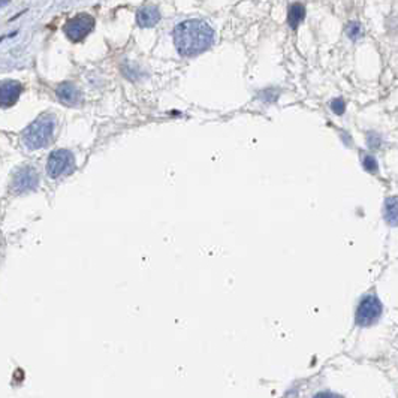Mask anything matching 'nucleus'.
I'll return each instance as SVG.
<instances>
[{"mask_svg": "<svg viewBox=\"0 0 398 398\" xmlns=\"http://www.w3.org/2000/svg\"><path fill=\"white\" fill-rule=\"evenodd\" d=\"M174 44L184 57H193L208 49L214 42V30L202 20H187L175 26Z\"/></svg>", "mask_w": 398, "mask_h": 398, "instance_id": "nucleus-1", "label": "nucleus"}, {"mask_svg": "<svg viewBox=\"0 0 398 398\" xmlns=\"http://www.w3.org/2000/svg\"><path fill=\"white\" fill-rule=\"evenodd\" d=\"M57 127V118L51 112L41 114L21 132V145L27 151L45 148L53 144Z\"/></svg>", "mask_w": 398, "mask_h": 398, "instance_id": "nucleus-2", "label": "nucleus"}, {"mask_svg": "<svg viewBox=\"0 0 398 398\" xmlns=\"http://www.w3.org/2000/svg\"><path fill=\"white\" fill-rule=\"evenodd\" d=\"M75 154L71 150H54L47 160V174L49 178L59 180L66 175H71L75 171Z\"/></svg>", "mask_w": 398, "mask_h": 398, "instance_id": "nucleus-3", "label": "nucleus"}, {"mask_svg": "<svg viewBox=\"0 0 398 398\" xmlns=\"http://www.w3.org/2000/svg\"><path fill=\"white\" fill-rule=\"evenodd\" d=\"M39 187V174L38 169L30 165L20 166L14 172L11 181V192L15 195H23L36 190Z\"/></svg>", "mask_w": 398, "mask_h": 398, "instance_id": "nucleus-4", "label": "nucleus"}, {"mask_svg": "<svg viewBox=\"0 0 398 398\" xmlns=\"http://www.w3.org/2000/svg\"><path fill=\"white\" fill-rule=\"evenodd\" d=\"M93 27H95L93 16L89 14H80L66 23L64 33L72 42H80L93 30Z\"/></svg>", "mask_w": 398, "mask_h": 398, "instance_id": "nucleus-5", "label": "nucleus"}, {"mask_svg": "<svg viewBox=\"0 0 398 398\" xmlns=\"http://www.w3.org/2000/svg\"><path fill=\"white\" fill-rule=\"evenodd\" d=\"M382 302L376 297L368 295L361 301L358 310H356V323L359 326H370L376 323L382 315Z\"/></svg>", "mask_w": 398, "mask_h": 398, "instance_id": "nucleus-6", "label": "nucleus"}, {"mask_svg": "<svg viewBox=\"0 0 398 398\" xmlns=\"http://www.w3.org/2000/svg\"><path fill=\"white\" fill-rule=\"evenodd\" d=\"M56 95L59 100L63 102L67 107H78L82 100V95L80 89L72 82H62L56 90Z\"/></svg>", "mask_w": 398, "mask_h": 398, "instance_id": "nucleus-7", "label": "nucleus"}, {"mask_svg": "<svg viewBox=\"0 0 398 398\" xmlns=\"http://www.w3.org/2000/svg\"><path fill=\"white\" fill-rule=\"evenodd\" d=\"M23 92V85L18 81H3L0 87V103L3 108H9L18 100Z\"/></svg>", "mask_w": 398, "mask_h": 398, "instance_id": "nucleus-8", "label": "nucleus"}, {"mask_svg": "<svg viewBox=\"0 0 398 398\" xmlns=\"http://www.w3.org/2000/svg\"><path fill=\"white\" fill-rule=\"evenodd\" d=\"M160 21V12L156 6H144L136 14V23L140 27H153Z\"/></svg>", "mask_w": 398, "mask_h": 398, "instance_id": "nucleus-9", "label": "nucleus"}, {"mask_svg": "<svg viewBox=\"0 0 398 398\" xmlns=\"http://www.w3.org/2000/svg\"><path fill=\"white\" fill-rule=\"evenodd\" d=\"M383 216L388 224L398 226V196H391L385 201Z\"/></svg>", "mask_w": 398, "mask_h": 398, "instance_id": "nucleus-10", "label": "nucleus"}, {"mask_svg": "<svg viewBox=\"0 0 398 398\" xmlns=\"http://www.w3.org/2000/svg\"><path fill=\"white\" fill-rule=\"evenodd\" d=\"M305 16V9L301 3H293L289 8L287 12V24L290 26V29H297Z\"/></svg>", "mask_w": 398, "mask_h": 398, "instance_id": "nucleus-11", "label": "nucleus"}, {"mask_svg": "<svg viewBox=\"0 0 398 398\" xmlns=\"http://www.w3.org/2000/svg\"><path fill=\"white\" fill-rule=\"evenodd\" d=\"M346 33L350 39H358L361 36V26L358 23H349L348 27H346Z\"/></svg>", "mask_w": 398, "mask_h": 398, "instance_id": "nucleus-12", "label": "nucleus"}, {"mask_svg": "<svg viewBox=\"0 0 398 398\" xmlns=\"http://www.w3.org/2000/svg\"><path fill=\"white\" fill-rule=\"evenodd\" d=\"M362 165H364V169L371 172V174H374V172H377V160L373 158V156H366L364 160H362Z\"/></svg>", "mask_w": 398, "mask_h": 398, "instance_id": "nucleus-13", "label": "nucleus"}, {"mask_svg": "<svg viewBox=\"0 0 398 398\" xmlns=\"http://www.w3.org/2000/svg\"><path fill=\"white\" fill-rule=\"evenodd\" d=\"M331 108H333V111H334L335 114L341 115V114L344 112V110H346V103H344L343 99H334L333 103H331Z\"/></svg>", "mask_w": 398, "mask_h": 398, "instance_id": "nucleus-14", "label": "nucleus"}, {"mask_svg": "<svg viewBox=\"0 0 398 398\" xmlns=\"http://www.w3.org/2000/svg\"><path fill=\"white\" fill-rule=\"evenodd\" d=\"M8 3V0H2V6H5Z\"/></svg>", "mask_w": 398, "mask_h": 398, "instance_id": "nucleus-15", "label": "nucleus"}]
</instances>
